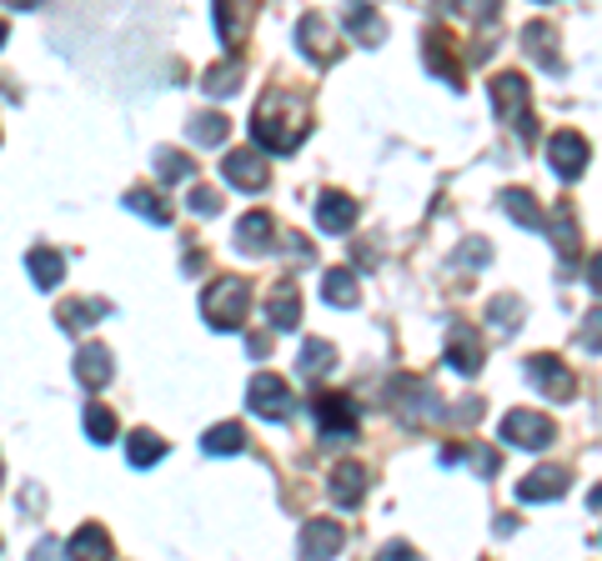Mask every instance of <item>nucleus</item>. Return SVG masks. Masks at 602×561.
<instances>
[{"label": "nucleus", "instance_id": "nucleus-5", "mask_svg": "<svg viewBox=\"0 0 602 561\" xmlns=\"http://www.w3.org/2000/svg\"><path fill=\"white\" fill-rule=\"evenodd\" d=\"M311 416H317L321 442H327V446L357 442V406H351L347 396H337V391H321V396L311 401Z\"/></svg>", "mask_w": 602, "mask_h": 561}, {"label": "nucleus", "instance_id": "nucleus-34", "mask_svg": "<svg viewBox=\"0 0 602 561\" xmlns=\"http://www.w3.org/2000/svg\"><path fill=\"white\" fill-rule=\"evenodd\" d=\"M487 326H493L497 336H517V326H522V301H517V296H497V301L487 306Z\"/></svg>", "mask_w": 602, "mask_h": 561}, {"label": "nucleus", "instance_id": "nucleus-15", "mask_svg": "<svg viewBox=\"0 0 602 561\" xmlns=\"http://www.w3.org/2000/svg\"><path fill=\"white\" fill-rule=\"evenodd\" d=\"M256 15V0H216V41L226 51H236L246 41V25Z\"/></svg>", "mask_w": 602, "mask_h": 561}, {"label": "nucleus", "instance_id": "nucleus-38", "mask_svg": "<svg viewBox=\"0 0 602 561\" xmlns=\"http://www.w3.org/2000/svg\"><path fill=\"white\" fill-rule=\"evenodd\" d=\"M552 246L562 251V261L578 256V231H572V205H558V216H552Z\"/></svg>", "mask_w": 602, "mask_h": 561}, {"label": "nucleus", "instance_id": "nucleus-45", "mask_svg": "<svg viewBox=\"0 0 602 561\" xmlns=\"http://www.w3.org/2000/svg\"><path fill=\"white\" fill-rule=\"evenodd\" d=\"M246 346H252V357H266V351H272V341H266V336H252Z\"/></svg>", "mask_w": 602, "mask_h": 561}, {"label": "nucleus", "instance_id": "nucleus-42", "mask_svg": "<svg viewBox=\"0 0 602 561\" xmlns=\"http://www.w3.org/2000/svg\"><path fill=\"white\" fill-rule=\"evenodd\" d=\"M462 256H467V266H482L493 251H487V241H467V251H462Z\"/></svg>", "mask_w": 602, "mask_h": 561}, {"label": "nucleus", "instance_id": "nucleus-36", "mask_svg": "<svg viewBox=\"0 0 602 561\" xmlns=\"http://www.w3.org/2000/svg\"><path fill=\"white\" fill-rule=\"evenodd\" d=\"M191 171H197V166H191V156L171 151V146H161V151H156V176H161L166 186H176V181H191Z\"/></svg>", "mask_w": 602, "mask_h": 561}, {"label": "nucleus", "instance_id": "nucleus-18", "mask_svg": "<svg viewBox=\"0 0 602 561\" xmlns=\"http://www.w3.org/2000/svg\"><path fill=\"white\" fill-rule=\"evenodd\" d=\"M317 226L327 231V236H341V231L357 226V201L341 191H321L317 195Z\"/></svg>", "mask_w": 602, "mask_h": 561}, {"label": "nucleus", "instance_id": "nucleus-9", "mask_svg": "<svg viewBox=\"0 0 602 561\" xmlns=\"http://www.w3.org/2000/svg\"><path fill=\"white\" fill-rule=\"evenodd\" d=\"M527 381L542 387V396H552V401H572V396H578V377H572L558 357H548V351L527 361Z\"/></svg>", "mask_w": 602, "mask_h": 561}, {"label": "nucleus", "instance_id": "nucleus-20", "mask_svg": "<svg viewBox=\"0 0 602 561\" xmlns=\"http://www.w3.org/2000/svg\"><path fill=\"white\" fill-rule=\"evenodd\" d=\"M327 491H331V501L337 507H361L367 501V472H361L357 462H341L337 472H331V481H327Z\"/></svg>", "mask_w": 602, "mask_h": 561}, {"label": "nucleus", "instance_id": "nucleus-16", "mask_svg": "<svg viewBox=\"0 0 602 561\" xmlns=\"http://www.w3.org/2000/svg\"><path fill=\"white\" fill-rule=\"evenodd\" d=\"M276 246V221L266 211H246L236 221V251L241 256H266Z\"/></svg>", "mask_w": 602, "mask_h": 561}, {"label": "nucleus", "instance_id": "nucleus-40", "mask_svg": "<svg viewBox=\"0 0 602 561\" xmlns=\"http://www.w3.org/2000/svg\"><path fill=\"white\" fill-rule=\"evenodd\" d=\"M187 205L197 211V216H216V211H221V191H211V186H191Z\"/></svg>", "mask_w": 602, "mask_h": 561}, {"label": "nucleus", "instance_id": "nucleus-2", "mask_svg": "<svg viewBox=\"0 0 602 561\" xmlns=\"http://www.w3.org/2000/svg\"><path fill=\"white\" fill-rule=\"evenodd\" d=\"M201 316H207L211 331H241L246 316H252V280L246 276L211 280L207 296H201Z\"/></svg>", "mask_w": 602, "mask_h": 561}, {"label": "nucleus", "instance_id": "nucleus-1", "mask_svg": "<svg viewBox=\"0 0 602 561\" xmlns=\"http://www.w3.org/2000/svg\"><path fill=\"white\" fill-rule=\"evenodd\" d=\"M252 136H256V146L272 156L296 151V146L307 140V110H302V100L286 96V91H272L252 116Z\"/></svg>", "mask_w": 602, "mask_h": 561}, {"label": "nucleus", "instance_id": "nucleus-35", "mask_svg": "<svg viewBox=\"0 0 602 561\" xmlns=\"http://www.w3.org/2000/svg\"><path fill=\"white\" fill-rule=\"evenodd\" d=\"M66 557H110V537L96 527V521H86V527L66 541Z\"/></svg>", "mask_w": 602, "mask_h": 561}, {"label": "nucleus", "instance_id": "nucleus-8", "mask_svg": "<svg viewBox=\"0 0 602 561\" xmlns=\"http://www.w3.org/2000/svg\"><path fill=\"white\" fill-rule=\"evenodd\" d=\"M341 547H347V531L331 517H311L307 527H302V537H296V551L307 561H327V557H337Z\"/></svg>", "mask_w": 602, "mask_h": 561}, {"label": "nucleus", "instance_id": "nucleus-21", "mask_svg": "<svg viewBox=\"0 0 602 561\" xmlns=\"http://www.w3.org/2000/svg\"><path fill=\"white\" fill-rule=\"evenodd\" d=\"M341 25H347V35H357L361 45H382V35H387L382 15H377L367 0H351L347 11H341Z\"/></svg>", "mask_w": 602, "mask_h": 561}, {"label": "nucleus", "instance_id": "nucleus-13", "mask_svg": "<svg viewBox=\"0 0 602 561\" xmlns=\"http://www.w3.org/2000/svg\"><path fill=\"white\" fill-rule=\"evenodd\" d=\"M266 316H272L276 331H296V326H302V286H296L292 276H282L272 292H266Z\"/></svg>", "mask_w": 602, "mask_h": 561}, {"label": "nucleus", "instance_id": "nucleus-24", "mask_svg": "<svg viewBox=\"0 0 602 561\" xmlns=\"http://www.w3.org/2000/svg\"><path fill=\"white\" fill-rule=\"evenodd\" d=\"M201 91H207L211 100L236 96V91H241V61H236V51H231L226 61H216V65L207 71V76H201Z\"/></svg>", "mask_w": 602, "mask_h": 561}, {"label": "nucleus", "instance_id": "nucleus-12", "mask_svg": "<svg viewBox=\"0 0 602 561\" xmlns=\"http://www.w3.org/2000/svg\"><path fill=\"white\" fill-rule=\"evenodd\" d=\"M296 45L311 55V65H331V61H337V35H331V21H327V15H317V11L296 21Z\"/></svg>", "mask_w": 602, "mask_h": 561}, {"label": "nucleus", "instance_id": "nucleus-32", "mask_svg": "<svg viewBox=\"0 0 602 561\" xmlns=\"http://www.w3.org/2000/svg\"><path fill=\"white\" fill-rule=\"evenodd\" d=\"M226 130H231V120L216 116V110H197V116L187 120V136L197 140V146H221V140H226Z\"/></svg>", "mask_w": 602, "mask_h": 561}, {"label": "nucleus", "instance_id": "nucleus-43", "mask_svg": "<svg viewBox=\"0 0 602 561\" xmlns=\"http://www.w3.org/2000/svg\"><path fill=\"white\" fill-rule=\"evenodd\" d=\"M382 557H387V561H406V557H412V547H406V541H387Z\"/></svg>", "mask_w": 602, "mask_h": 561}, {"label": "nucleus", "instance_id": "nucleus-26", "mask_svg": "<svg viewBox=\"0 0 602 561\" xmlns=\"http://www.w3.org/2000/svg\"><path fill=\"white\" fill-rule=\"evenodd\" d=\"M422 61H427L432 76H442L447 86H462V65L447 55V45H442V31H427V35H422Z\"/></svg>", "mask_w": 602, "mask_h": 561}, {"label": "nucleus", "instance_id": "nucleus-29", "mask_svg": "<svg viewBox=\"0 0 602 561\" xmlns=\"http://www.w3.org/2000/svg\"><path fill=\"white\" fill-rule=\"evenodd\" d=\"M296 367H302V377H327V371L337 367V346L311 336V341H302V351H296Z\"/></svg>", "mask_w": 602, "mask_h": 561}, {"label": "nucleus", "instance_id": "nucleus-4", "mask_svg": "<svg viewBox=\"0 0 602 561\" xmlns=\"http://www.w3.org/2000/svg\"><path fill=\"white\" fill-rule=\"evenodd\" d=\"M392 411L406 421V426H422V421H437L442 416V401L437 391L427 387V381H416V377H397L392 381Z\"/></svg>", "mask_w": 602, "mask_h": 561}, {"label": "nucleus", "instance_id": "nucleus-23", "mask_svg": "<svg viewBox=\"0 0 602 561\" xmlns=\"http://www.w3.org/2000/svg\"><path fill=\"white\" fill-rule=\"evenodd\" d=\"M522 45H527V55H532L537 65H548L552 76H558L562 71V55H558V31H552V25H527L522 31Z\"/></svg>", "mask_w": 602, "mask_h": 561}, {"label": "nucleus", "instance_id": "nucleus-22", "mask_svg": "<svg viewBox=\"0 0 602 561\" xmlns=\"http://www.w3.org/2000/svg\"><path fill=\"white\" fill-rule=\"evenodd\" d=\"M25 271H31V280L41 286V292H55L61 276H66V256L51 251V246H31V251H25Z\"/></svg>", "mask_w": 602, "mask_h": 561}, {"label": "nucleus", "instance_id": "nucleus-10", "mask_svg": "<svg viewBox=\"0 0 602 561\" xmlns=\"http://www.w3.org/2000/svg\"><path fill=\"white\" fill-rule=\"evenodd\" d=\"M221 176L236 191H262L272 181V166H266L262 151H231V156H221Z\"/></svg>", "mask_w": 602, "mask_h": 561}, {"label": "nucleus", "instance_id": "nucleus-19", "mask_svg": "<svg viewBox=\"0 0 602 561\" xmlns=\"http://www.w3.org/2000/svg\"><path fill=\"white\" fill-rule=\"evenodd\" d=\"M71 367H76V381H81L86 391H101L110 377H116V367H110V351H106V346H96V341L81 346Z\"/></svg>", "mask_w": 602, "mask_h": 561}, {"label": "nucleus", "instance_id": "nucleus-25", "mask_svg": "<svg viewBox=\"0 0 602 561\" xmlns=\"http://www.w3.org/2000/svg\"><path fill=\"white\" fill-rule=\"evenodd\" d=\"M503 211L517 221V226H527V231H542V236H548V216L537 211V201L522 191V186H513V191H503Z\"/></svg>", "mask_w": 602, "mask_h": 561}, {"label": "nucleus", "instance_id": "nucleus-44", "mask_svg": "<svg viewBox=\"0 0 602 561\" xmlns=\"http://www.w3.org/2000/svg\"><path fill=\"white\" fill-rule=\"evenodd\" d=\"M588 280H592V292H602V251L588 261Z\"/></svg>", "mask_w": 602, "mask_h": 561}, {"label": "nucleus", "instance_id": "nucleus-3", "mask_svg": "<svg viewBox=\"0 0 602 561\" xmlns=\"http://www.w3.org/2000/svg\"><path fill=\"white\" fill-rule=\"evenodd\" d=\"M493 106L517 136L532 140V91H527V76H517V71L493 76Z\"/></svg>", "mask_w": 602, "mask_h": 561}, {"label": "nucleus", "instance_id": "nucleus-7", "mask_svg": "<svg viewBox=\"0 0 602 561\" xmlns=\"http://www.w3.org/2000/svg\"><path fill=\"white\" fill-rule=\"evenodd\" d=\"M497 432H503L507 446H522V452H542V446H548L552 436H558V426H552V421L542 416V411H507Z\"/></svg>", "mask_w": 602, "mask_h": 561}, {"label": "nucleus", "instance_id": "nucleus-14", "mask_svg": "<svg viewBox=\"0 0 602 561\" xmlns=\"http://www.w3.org/2000/svg\"><path fill=\"white\" fill-rule=\"evenodd\" d=\"M568 486H572V476L562 466H537V472H527L517 481V501H558V497H568Z\"/></svg>", "mask_w": 602, "mask_h": 561}, {"label": "nucleus", "instance_id": "nucleus-31", "mask_svg": "<svg viewBox=\"0 0 602 561\" xmlns=\"http://www.w3.org/2000/svg\"><path fill=\"white\" fill-rule=\"evenodd\" d=\"M166 456V442L156 432H131L126 436V462L136 466V472H146V466H156Z\"/></svg>", "mask_w": 602, "mask_h": 561}, {"label": "nucleus", "instance_id": "nucleus-30", "mask_svg": "<svg viewBox=\"0 0 602 561\" xmlns=\"http://www.w3.org/2000/svg\"><path fill=\"white\" fill-rule=\"evenodd\" d=\"M201 452L207 456H236V452H246V432H241L236 421H221V426H211V432L201 436Z\"/></svg>", "mask_w": 602, "mask_h": 561}, {"label": "nucleus", "instance_id": "nucleus-33", "mask_svg": "<svg viewBox=\"0 0 602 561\" xmlns=\"http://www.w3.org/2000/svg\"><path fill=\"white\" fill-rule=\"evenodd\" d=\"M126 211H136V216H146V221H151V226H171V205H166L156 191H141V186H136V191L126 195Z\"/></svg>", "mask_w": 602, "mask_h": 561}, {"label": "nucleus", "instance_id": "nucleus-46", "mask_svg": "<svg viewBox=\"0 0 602 561\" xmlns=\"http://www.w3.org/2000/svg\"><path fill=\"white\" fill-rule=\"evenodd\" d=\"M6 6H11V11H35L41 0H6Z\"/></svg>", "mask_w": 602, "mask_h": 561}, {"label": "nucleus", "instance_id": "nucleus-27", "mask_svg": "<svg viewBox=\"0 0 602 561\" xmlns=\"http://www.w3.org/2000/svg\"><path fill=\"white\" fill-rule=\"evenodd\" d=\"M321 296H327V306L351 311V306L361 301V286H357V276H351L347 266H337V271H327V276H321Z\"/></svg>", "mask_w": 602, "mask_h": 561}, {"label": "nucleus", "instance_id": "nucleus-41", "mask_svg": "<svg viewBox=\"0 0 602 561\" xmlns=\"http://www.w3.org/2000/svg\"><path fill=\"white\" fill-rule=\"evenodd\" d=\"M457 11L467 15V21H477V25H487L497 11H503V0H457Z\"/></svg>", "mask_w": 602, "mask_h": 561}, {"label": "nucleus", "instance_id": "nucleus-28", "mask_svg": "<svg viewBox=\"0 0 602 561\" xmlns=\"http://www.w3.org/2000/svg\"><path fill=\"white\" fill-rule=\"evenodd\" d=\"M106 311H110V301L86 296V301H66V306H61V311H55V321L66 326V331H86V326H96Z\"/></svg>", "mask_w": 602, "mask_h": 561}, {"label": "nucleus", "instance_id": "nucleus-11", "mask_svg": "<svg viewBox=\"0 0 602 561\" xmlns=\"http://www.w3.org/2000/svg\"><path fill=\"white\" fill-rule=\"evenodd\" d=\"M548 166L562 181H578V176L588 171V140H582L578 130H558V136L548 140Z\"/></svg>", "mask_w": 602, "mask_h": 561}, {"label": "nucleus", "instance_id": "nucleus-17", "mask_svg": "<svg viewBox=\"0 0 602 561\" xmlns=\"http://www.w3.org/2000/svg\"><path fill=\"white\" fill-rule=\"evenodd\" d=\"M447 367L462 377H477L482 371V336L472 326H452L447 331Z\"/></svg>", "mask_w": 602, "mask_h": 561}, {"label": "nucleus", "instance_id": "nucleus-47", "mask_svg": "<svg viewBox=\"0 0 602 561\" xmlns=\"http://www.w3.org/2000/svg\"><path fill=\"white\" fill-rule=\"evenodd\" d=\"M592 511H602V486H598V491H592Z\"/></svg>", "mask_w": 602, "mask_h": 561}, {"label": "nucleus", "instance_id": "nucleus-39", "mask_svg": "<svg viewBox=\"0 0 602 561\" xmlns=\"http://www.w3.org/2000/svg\"><path fill=\"white\" fill-rule=\"evenodd\" d=\"M578 341H582V351H592V357H602V306H598V311H588V316H582V326H578Z\"/></svg>", "mask_w": 602, "mask_h": 561}, {"label": "nucleus", "instance_id": "nucleus-6", "mask_svg": "<svg viewBox=\"0 0 602 561\" xmlns=\"http://www.w3.org/2000/svg\"><path fill=\"white\" fill-rule=\"evenodd\" d=\"M246 406H252L262 421H286L296 411V396L282 377L262 371V377H252V387H246Z\"/></svg>", "mask_w": 602, "mask_h": 561}, {"label": "nucleus", "instance_id": "nucleus-37", "mask_svg": "<svg viewBox=\"0 0 602 561\" xmlns=\"http://www.w3.org/2000/svg\"><path fill=\"white\" fill-rule=\"evenodd\" d=\"M86 436H91L96 446H110V442H116V416H110L101 401H91V406H86Z\"/></svg>", "mask_w": 602, "mask_h": 561}]
</instances>
